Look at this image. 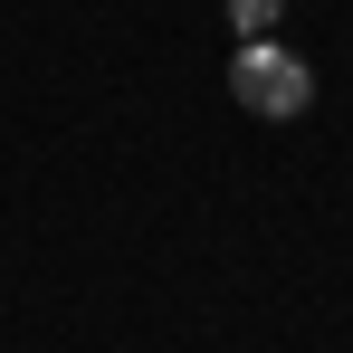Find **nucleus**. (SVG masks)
Instances as JSON below:
<instances>
[{"instance_id":"obj_1","label":"nucleus","mask_w":353,"mask_h":353,"mask_svg":"<svg viewBox=\"0 0 353 353\" xmlns=\"http://www.w3.org/2000/svg\"><path fill=\"white\" fill-rule=\"evenodd\" d=\"M230 96L248 105V115H305V105H315V77H305V58H287V48H268V39H239Z\"/></svg>"},{"instance_id":"obj_2","label":"nucleus","mask_w":353,"mask_h":353,"mask_svg":"<svg viewBox=\"0 0 353 353\" xmlns=\"http://www.w3.org/2000/svg\"><path fill=\"white\" fill-rule=\"evenodd\" d=\"M230 19H239V39H268L287 19V0H230Z\"/></svg>"}]
</instances>
